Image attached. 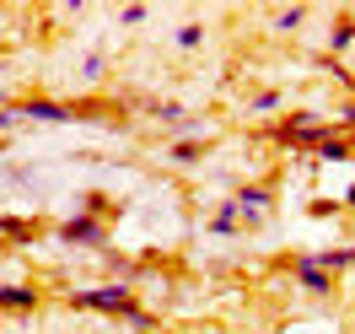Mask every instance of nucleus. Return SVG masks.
<instances>
[{"label": "nucleus", "instance_id": "1", "mask_svg": "<svg viewBox=\"0 0 355 334\" xmlns=\"http://www.w3.org/2000/svg\"><path fill=\"white\" fill-rule=\"evenodd\" d=\"M70 302H76V308H87V312H119V318H124V312L135 308V291H130V286H119V281H108V286L76 291Z\"/></svg>", "mask_w": 355, "mask_h": 334}, {"label": "nucleus", "instance_id": "2", "mask_svg": "<svg viewBox=\"0 0 355 334\" xmlns=\"http://www.w3.org/2000/svg\"><path fill=\"white\" fill-rule=\"evenodd\" d=\"M329 124L323 119H312V113H296V119H286L280 130H275V140H286V146H323L329 140Z\"/></svg>", "mask_w": 355, "mask_h": 334}, {"label": "nucleus", "instance_id": "3", "mask_svg": "<svg viewBox=\"0 0 355 334\" xmlns=\"http://www.w3.org/2000/svg\"><path fill=\"white\" fill-rule=\"evenodd\" d=\"M60 243H70V248H103L108 243V226L97 222V216H70V222H60Z\"/></svg>", "mask_w": 355, "mask_h": 334}, {"label": "nucleus", "instance_id": "4", "mask_svg": "<svg viewBox=\"0 0 355 334\" xmlns=\"http://www.w3.org/2000/svg\"><path fill=\"white\" fill-rule=\"evenodd\" d=\"M17 119H33V124H70L76 108H70V103H54V97H27V103H17Z\"/></svg>", "mask_w": 355, "mask_h": 334}, {"label": "nucleus", "instance_id": "5", "mask_svg": "<svg viewBox=\"0 0 355 334\" xmlns=\"http://www.w3.org/2000/svg\"><path fill=\"white\" fill-rule=\"evenodd\" d=\"M237 216H243L248 226H259L269 216V189L264 183H243V189H237Z\"/></svg>", "mask_w": 355, "mask_h": 334}, {"label": "nucleus", "instance_id": "6", "mask_svg": "<svg viewBox=\"0 0 355 334\" xmlns=\"http://www.w3.org/2000/svg\"><path fill=\"white\" fill-rule=\"evenodd\" d=\"M291 269H296V281H302V286H307L312 297H329V291H334V281H329V269L318 265V259H312V253H302V259H296V265H291Z\"/></svg>", "mask_w": 355, "mask_h": 334}, {"label": "nucleus", "instance_id": "7", "mask_svg": "<svg viewBox=\"0 0 355 334\" xmlns=\"http://www.w3.org/2000/svg\"><path fill=\"white\" fill-rule=\"evenodd\" d=\"M33 308H38L33 286H0V312H33Z\"/></svg>", "mask_w": 355, "mask_h": 334}, {"label": "nucleus", "instance_id": "8", "mask_svg": "<svg viewBox=\"0 0 355 334\" xmlns=\"http://www.w3.org/2000/svg\"><path fill=\"white\" fill-rule=\"evenodd\" d=\"M151 113L162 119V124H173V130H194V119H189L183 103H151Z\"/></svg>", "mask_w": 355, "mask_h": 334}, {"label": "nucleus", "instance_id": "9", "mask_svg": "<svg viewBox=\"0 0 355 334\" xmlns=\"http://www.w3.org/2000/svg\"><path fill=\"white\" fill-rule=\"evenodd\" d=\"M237 222H243V216H237V200H226L221 210H216V216H210V232H216V237H226V232H237Z\"/></svg>", "mask_w": 355, "mask_h": 334}, {"label": "nucleus", "instance_id": "10", "mask_svg": "<svg viewBox=\"0 0 355 334\" xmlns=\"http://www.w3.org/2000/svg\"><path fill=\"white\" fill-rule=\"evenodd\" d=\"M312 259L334 275V269H350V265H355V248H329V253H312Z\"/></svg>", "mask_w": 355, "mask_h": 334}, {"label": "nucleus", "instance_id": "11", "mask_svg": "<svg viewBox=\"0 0 355 334\" xmlns=\"http://www.w3.org/2000/svg\"><path fill=\"white\" fill-rule=\"evenodd\" d=\"M329 49H334V54H350V49H355V22H339V27H334V33H329Z\"/></svg>", "mask_w": 355, "mask_h": 334}, {"label": "nucleus", "instance_id": "12", "mask_svg": "<svg viewBox=\"0 0 355 334\" xmlns=\"http://www.w3.org/2000/svg\"><path fill=\"white\" fill-rule=\"evenodd\" d=\"M318 156H323V162H350V140H339V135H329V140L318 146Z\"/></svg>", "mask_w": 355, "mask_h": 334}, {"label": "nucleus", "instance_id": "13", "mask_svg": "<svg viewBox=\"0 0 355 334\" xmlns=\"http://www.w3.org/2000/svg\"><path fill=\"white\" fill-rule=\"evenodd\" d=\"M205 44V27L200 22H183V27H178V49H200Z\"/></svg>", "mask_w": 355, "mask_h": 334}, {"label": "nucleus", "instance_id": "14", "mask_svg": "<svg viewBox=\"0 0 355 334\" xmlns=\"http://www.w3.org/2000/svg\"><path fill=\"white\" fill-rule=\"evenodd\" d=\"M205 156V140H178L173 146V162H200Z\"/></svg>", "mask_w": 355, "mask_h": 334}, {"label": "nucleus", "instance_id": "15", "mask_svg": "<svg viewBox=\"0 0 355 334\" xmlns=\"http://www.w3.org/2000/svg\"><path fill=\"white\" fill-rule=\"evenodd\" d=\"M302 22H307V11H302V6H286V11H275V27H286V33H291V27H302Z\"/></svg>", "mask_w": 355, "mask_h": 334}, {"label": "nucleus", "instance_id": "16", "mask_svg": "<svg viewBox=\"0 0 355 334\" xmlns=\"http://www.w3.org/2000/svg\"><path fill=\"white\" fill-rule=\"evenodd\" d=\"M124 324H130V329H156V318L146 308H130V312H124Z\"/></svg>", "mask_w": 355, "mask_h": 334}, {"label": "nucleus", "instance_id": "17", "mask_svg": "<svg viewBox=\"0 0 355 334\" xmlns=\"http://www.w3.org/2000/svg\"><path fill=\"white\" fill-rule=\"evenodd\" d=\"M280 108V92H259V97H253V113H275Z\"/></svg>", "mask_w": 355, "mask_h": 334}, {"label": "nucleus", "instance_id": "18", "mask_svg": "<svg viewBox=\"0 0 355 334\" xmlns=\"http://www.w3.org/2000/svg\"><path fill=\"white\" fill-rule=\"evenodd\" d=\"M119 22H124V27H140V22H146V6H124V11H119Z\"/></svg>", "mask_w": 355, "mask_h": 334}, {"label": "nucleus", "instance_id": "19", "mask_svg": "<svg viewBox=\"0 0 355 334\" xmlns=\"http://www.w3.org/2000/svg\"><path fill=\"white\" fill-rule=\"evenodd\" d=\"M339 124H345V130H355V103H345V113H339Z\"/></svg>", "mask_w": 355, "mask_h": 334}, {"label": "nucleus", "instance_id": "20", "mask_svg": "<svg viewBox=\"0 0 355 334\" xmlns=\"http://www.w3.org/2000/svg\"><path fill=\"white\" fill-rule=\"evenodd\" d=\"M17 124V108H0V130H11Z\"/></svg>", "mask_w": 355, "mask_h": 334}, {"label": "nucleus", "instance_id": "21", "mask_svg": "<svg viewBox=\"0 0 355 334\" xmlns=\"http://www.w3.org/2000/svg\"><path fill=\"white\" fill-rule=\"evenodd\" d=\"M345 205H355V183H350V194H345Z\"/></svg>", "mask_w": 355, "mask_h": 334}, {"label": "nucleus", "instance_id": "22", "mask_svg": "<svg viewBox=\"0 0 355 334\" xmlns=\"http://www.w3.org/2000/svg\"><path fill=\"white\" fill-rule=\"evenodd\" d=\"M0 108H6V92H0Z\"/></svg>", "mask_w": 355, "mask_h": 334}]
</instances>
